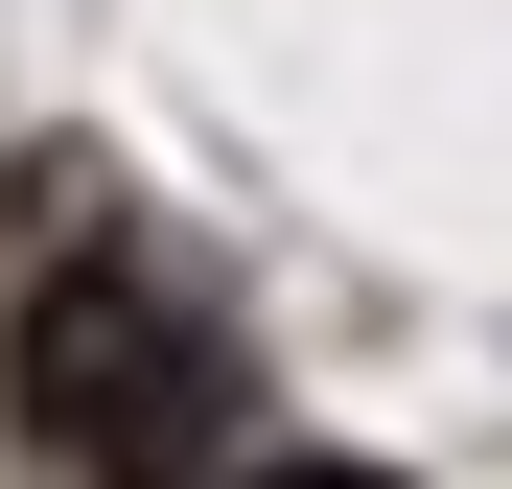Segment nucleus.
<instances>
[{
  "label": "nucleus",
  "mask_w": 512,
  "mask_h": 489,
  "mask_svg": "<svg viewBox=\"0 0 512 489\" xmlns=\"http://www.w3.org/2000/svg\"><path fill=\"white\" fill-rule=\"evenodd\" d=\"M256 489H396V466H256Z\"/></svg>",
  "instance_id": "f03ea898"
},
{
  "label": "nucleus",
  "mask_w": 512,
  "mask_h": 489,
  "mask_svg": "<svg viewBox=\"0 0 512 489\" xmlns=\"http://www.w3.org/2000/svg\"><path fill=\"white\" fill-rule=\"evenodd\" d=\"M24 443L70 466V489H163V466H210V420H233V303L163 257V233H70V257L24 280Z\"/></svg>",
  "instance_id": "f257e3e1"
}]
</instances>
